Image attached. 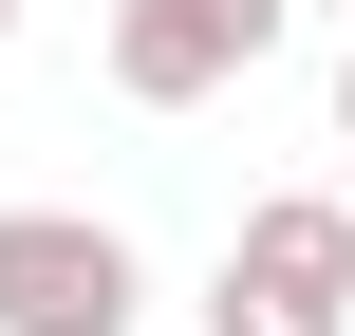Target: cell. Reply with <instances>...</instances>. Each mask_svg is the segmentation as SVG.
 I'll list each match as a JSON object with an SVG mask.
<instances>
[{
	"mask_svg": "<svg viewBox=\"0 0 355 336\" xmlns=\"http://www.w3.org/2000/svg\"><path fill=\"white\" fill-rule=\"evenodd\" d=\"M0 37H19V0H0Z\"/></svg>",
	"mask_w": 355,
	"mask_h": 336,
	"instance_id": "cell-5",
	"label": "cell"
},
{
	"mask_svg": "<svg viewBox=\"0 0 355 336\" xmlns=\"http://www.w3.org/2000/svg\"><path fill=\"white\" fill-rule=\"evenodd\" d=\"M281 19L300 0H112V94L131 112H206V94H243L281 56Z\"/></svg>",
	"mask_w": 355,
	"mask_h": 336,
	"instance_id": "cell-3",
	"label": "cell"
},
{
	"mask_svg": "<svg viewBox=\"0 0 355 336\" xmlns=\"http://www.w3.org/2000/svg\"><path fill=\"white\" fill-rule=\"evenodd\" d=\"M131 318H150L131 224H94V206H0V336H131Z\"/></svg>",
	"mask_w": 355,
	"mask_h": 336,
	"instance_id": "cell-2",
	"label": "cell"
},
{
	"mask_svg": "<svg viewBox=\"0 0 355 336\" xmlns=\"http://www.w3.org/2000/svg\"><path fill=\"white\" fill-rule=\"evenodd\" d=\"M206 336H355V206L337 187H262L206 262Z\"/></svg>",
	"mask_w": 355,
	"mask_h": 336,
	"instance_id": "cell-1",
	"label": "cell"
},
{
	"mask_svg": "<svg viewBox=\"0 0 355 336\" xmlns=\"http://www.w3.org/2000/svg\"><path fill=\"white\" fill-rule=\"evenodd\" d=\"M337 150H355V37H337Z\"/></svg>",
	"mask_w": 355,
	"mask_h": 336,
	"instance_id": "cell-4",
	"label": "cell"
}]
</instances>
